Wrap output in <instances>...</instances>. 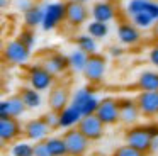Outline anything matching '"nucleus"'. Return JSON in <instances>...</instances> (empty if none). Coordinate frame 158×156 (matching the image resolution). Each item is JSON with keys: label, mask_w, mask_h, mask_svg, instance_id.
<instances>
[{"label": "nucleus", "mask_w": 158, "mask_h": 156, "mask_svg": "<svg viewBox=\"0 0 158 156\" xmlns=\"http://www.w3.org/2000/svg\"><path fill=\"white\" fill-rule=\"evenodd\" d=\"M124 139H126V144L133 146V148L139 149V151H143V153H150L151 151L153 138L146 132L144 125H136V127L127 129L126 134H124Z\"/></svg>", "instance_id": "7"}, {"label": "nucleus", "mask_w": 158, "mask_h": 156, "mask_svg": "<svg viewBox=\"0 0 158 156\" xmlns=\"http://www.w3.org/2000/svg\"><path fill=\"white\" fill-rule=\"evenodd\" d=\"M99 104H100V100L95 97V95H92V97L83 104V107L80 109V110H82L83 115H94L97 112V109H99Z\"/></svg>", "instance_id": "33"}, {"label": "nucleus", "mask_w": 158, "mask_h": 156, "mask_svg": "<svg viewBox=\"0 0 158 156\" xmlns=\"http://www.w3.org/2000/svg\"><path fill=\"white\" fill-rule=\"evenodd\" d=\"M77 127H78V131L82 132L90 142L102 139L104 132H106V124H104L95 114L94 115H83Z\"/></svg>", "instance_id": "6"}, {"label": "nucleus", "mask_w": 158, "mask_h": 156, "mask_svg": "<svg viewBox=\"0 0 158 156\" xmlns=\"http://www.w3.org/2000/svg\"><path fill=\"white\" fill-rule=\"evenodd\" d=\"M144 129L153 139L158 138V124H144Z\"/></svg>", "instance_id": "39"}, {"label": "nucleus", "mask_w": 158, "mask_h": 156, "mask_svg": "<svg viewBox=\"0 0 158 156\" xmlns=\"http://www.w3.org/2000/svg\"><path fill=\"white\" fill-rule=\"evenodd\" d=\"M24 132L19 119L14 117H0V139L2 142H14L19 136Z\"/></svg>", "instance_id": "13"}, {"label": "nucleus", "mask_w": 158, "mask_h": 156, "mask_svg": "<svg viewBox=\"0 0 158 156\" xmlns=\"http://www.w3.org/2000/svg\"><path fill=\"white\" fill-rule=\"evenodd\" d=\"M156 44H158V43H156Z\"/></svg>", "instance_id": "47"}, {"label": "nucleus", "mask_w": 158, "mask_h": 156, "mask_svg": "<svg viewBox=\"0 0 158 156\" xmlns=\"http://www.w3.org/2000/svg\"><path fill=\"white\" fill-rule=\"evenodd\" d=\"M110 54H112V56H121V54H123V49L117 47V46H112L110 47Z\"/></svg>", "instance_id": "40"}, {"label": "nucleus", "mask_w": 158, "mask_h": 156, "mask_svg": "<svg viewBox=\"0 0 158 156\" xmlns=\"http://www.w3.org/2000/svg\"><path fill=\"white\" fill-rule=\"evenodd\" d=\"M131 22L138 27V29H153V26L156 24V20L150 15L148 12H141V14H136L134 17H131Z\"/></svg>", "instance_id": "28"}, {"label": "nucleus", "mask_w": 158, "mask_h": 156, "mask_svg": "<svg viewBox=\"0 0 158 156\" xmlns=\"http://www.w3.org/2000/svg\"><path fill=\"white\" fill-rule=\"evenodd\" d=\"M148 58H150V63L153 64L155 68H158V44H155V46L150 49Z\"/></svg>", "instance_id": "38"}, {"label": "nucleus", "mask_w": 158, "mask_h": 156, "mask_svg": "<svg viewBox=\"0 0 158 156\" xmlns=\"http://www.w3.org/2000/svg\"><path fill=\"white\" fill-rule=\"evenodd\" d=\"M85 29H87V34H90L97 41L107 37V34H109V26L106 22H99V20H94V19L87 22Z\"/></svg>", "instance_id": "25"}, {"label": "nucleus", "mask_w": 158, "mask_h": 156, "mask_svg": "<svg viewBox=\"0 0 158 156\" xmlns=\"http://www.w3.org/2000/svg\"><path fill=\"white\" fill-rule=\"evenodd\" d=\"M26 104L21 95H12L9 98H4L0 102V117H21L26 112Z\"/></svg>", "instance_id": "14"}, {"label": "nucleus", "mask_w": 158, "mask_h": 156, "mask_svg": "<svg viewBox=\"0 0 158 156\" xmlns=\"http://www.w3.org/2000/svg\"><path fill=\"white\" fill-rule=\"evenodd\" d=\"M46 144H48V149L51 153V156H70L63 136H49L46 139Z\"/></svg>", "instance_id": "24"}, {"label": "nucleus", "mask_w": 158, "mask_h": 156, "mask_svg": "<svg viewBox=\"0 0 158 156\" xmlns=\"http://www.w3.org/2000/svg\"><path fill=\"white\" fill-rule=\"evenodd\" d=\"M34 156H51V153L48 149V144H46V139L34 142Z\"/></svg>", "instance_id": "34"}, {"label": "nucleus", "mask_w": 158, "mask_h": 156, "mask_svg": "<svg viewBox=\"0 0 158 156\" xmlns=\"http://www.w3.org/2000/svg\"><path fill=\"white\" fill-rule=\"evenodd\" d=\"M72 102L70 97V90L65 85H53V88L49 90V97H48V104L49 109L56 114H60L61 110H65Z\"/></svg>", "instance_id": "11"}, {"label": "nucleus", "mask_w": 158, "mask_h": 156, "mask_svg": "<svg viewBox=\"0 0 158 156\" xmlns=\"http://www.w3.org/2000/svg\"><path fill=\"white\" fill-rule=\"evenodd\" d=\"M117 39L124 46H136L141 41V32L133 22H119L117 24Z\"/></svg>", "instance_id": "16"}, {"label": "nucleus", "mask_w": 158, "mask_h": 156, "mask_svg": "<svg viewBox=\"0 0 158 156\" xmlns=\"http://www.w3.org/2000/svg\"><path fill=\"white\" fill-rule=\"evenodd\" d=\"M89 56L90 54H87L85 51H82V49H73L72 53L68 54V58H70V68H72L75 73H83V70H85V66H87V61H89Z\"/></svg>", "instance_id": "22"}, {"label": "nucleus", "mask_w": 158, "mask_h": 156, "mask_svg": "<svg viewBox=\"0 0 158 156\" xmlns=\"http://www.w3.org/2000/svg\"><path fill=\"white\" fill-rule=\"evenodd\" d=\"M77 47L85 51L87 54H95L97 53V39H94L90 34H80L75 39Z\"/></svg>", "instance_id": "26"}, {"label": "nucleus", "mask_w": 158, "mask_h": 156, "mask_svg": "<svg viewBox=\"0 0 158 156\" xmlns=\"http://www.w3.org/2000/svg\"><path fill=\"white\" fill-rule=\"evenodd\" d=\"M90 15H92L94 20H99V22H110V20L116 19L117 10L116 5H114L110 0H99L92 5L90 9Z\"/></svg>", "instance_id": "15"}, {"label": "nucleus", "mask_w": 158, "mask_h": 156, "mask_svg": "<svg viewBox=\"0 0 158 156\" xmlns=\"http://www.w3.org/2000/svg\"><path fill=\"white\" fill-rule=\"evenodd\" d=\"M112 156H146V153L139 151V149L133 148V146H129V144H123V146H117V148L114 149Z\"/></svg>", "instance_id": "30"}, {"label": "nucleus", "mask_w": 158, "mask_h": 156, "mask_svg": "<svg viewBox=\"0 0 158 156\" xmlns=\"http://www.w3.org/2000/svg\"><path fill=\"white\" fill-rule=\"evenodd\" d=\"M144 12H148V14H150V15L158 22V2H155V0L146 2V9H144Z\"/></svg>", "instance_id": "37"}, {"label": "nucleus", "mask_w": 158, "mask_h": 156, "mask_svg": "<svg viewBox=\"0 0 158 156\" xmlns=\"http://www.w3.org/2000/svg\"><path fill=\"white\" fill-rule=\"evenodd\" d=\"M146 9V0H129L126 3V14L129 17H134L136 14L144 12Z\"/></svg>", "instance_id": "31"}, {"label": "nucleus", "mask_w": 158, "mask_h": 156, "mask_svg": "<svg viewBox=\"0 0 158 156\" xmlns=\"http://www.w3.org/2000/svg\"><path fill=\"white\" fill-rule=\"evenodd\" d=\"M151 151H158V138H155L153 139V142H151Z\"/></svg>", "instance_id": "43"}, {"label": "nucleus", "mask_w": 158, "mask_h": 156, "mask_svg": "<svg viewBox=\"0 0 158 156\" xmlns=\"http://www.w3.org/2000/svg\"><path fill=\"white\" fill-rule=\"evenodd\" d=\"M49 132H51V127L48 125L44 115L38 119H31L24 124V136L29 139V141H44V139L49 138Z\"/></svg>", "instance_id": "10"}, {"label": "nucleus", "mask_w": 158, "mask_h": 156, "mask_svg": "<svg viewBox=\"0 0 158 156\" xmlns=\"http://www.w3.org/2000/svg\"><path fill=\"white\" fill-rule=\"evenodd\" d=\"M95 115L104 122L106 125H114L117 122H121L119 117V102L114 97H106L100 100L99 109H97Z\"/></svg>", "instance_id": "8"}, {"label": "nucleus", "mask_w": 158, "mask_h": 156, "mask_svg": "<svg viewBox=\"0 0 158 156\" xmlns=\"http://www.w3.org/2000/svg\"><path fill=\"white\" fill-rule=\"evenodd\" d=\"M92 95H94V88L92 87H82V88H78L77 92H73L72 102H70V104H72L73 107H77V109H82L83 104H85Z\"/></svg>", "instance_id": "27"}, {"label": "nucleus", "mask_w": 158, "mask_h": 156, "mask_svg": "<svg viewBox=\"0 0 158 156\" xmlns=\"http://www.w3.org/2000/svg\"><path fill=\"white\" fill-rule=\"evenodd\" d=\"M58 115H60V127L61 129H72L73 125H78V122L82 121V117H83L82 110L73 107L72 104H70L65 110L60 112Z\"/></svg>", "instance_id": "19"}, {"label": "nucleus", "mask_w": 158, "mask_h": 156, "mask_svg": "<svg viewBox=\"0 0 158 156\" xmlns=\"http://www.w3.org/2000/svg\"><path fill=\"white\" fill-rule=\"evenodd\" d=\"M146 2H151V0H146Z\"/></svg>", "instance_id": "46"}, {"label": "nucleus", "mask_w": 158, "mask_h": 156, "mask_svg": "<svg viewBox=\"0 0 158 156\" xmlns=\"http://www.w3.org/2000/svg\"><path fill=\"white\" fill-rule=\"evenodd\" d=\"M136 87L141 92H158V71H143L138 76Z\"/></svg>", "instance_id": "21"}, {"label": "nucleus", "mask_w": 158, "mask_h": 156, "mask_svg": "<svg viewBox=\"0 0 158 156\" xmlns=\"http://www.w3.org/2000/svg\"><path fill=\"white\" fill-rule=\"evenodd\" d=\"M44 119H46V122H48V125L51 127V131L60 127V115L56 114V112L49 110L48 114H44Z\"/></svg>", "instance_id": "36"}, {"label": "nucleus", "mask_w": 158, "mask_h": 156, "mask_svg": "<svg viewBox=\"0 0 158 156\" xmlns=\"http://www.w3.org/2000/svg\"><path fill=\"white\" fill-rule=\"evenodd\" d=\"M66 19V2H49L44 5V19H43V31H55L63 20Z\"/></svg>", "instance_id": "3"}, {"label": "nucleus", "mask_w": 158, "mask_h": 156, "mask_svg": "<svg viewBox=\"0 0 158 156\" xmlns=\"http://www.w3.org/2000/svg\"><path fill=\"white\" fill-rule=\"evenodd\" d=\"M12 156H34V144L27 141H19L10 149Z\"/></svg>", "instance_id": "29"}, {"label": "nucleus", "mask_w": 158, "mask_h": 156, "mask_svg": "<svg viewBox=\"0 0 158 156\" xmlns=\"http://www.w3.org/2000/svg\"><path fill=\"white\" fill-rule=\"evenodd\" d=\"M27 81L29 87H32L38 92L51 90L55 85V75L44 64H32L27 70Z\"/></svg>", "instance_id": "2"}, {"label": "nucleus", "mask_w": 158, "mask_h": 156, "mask_svg": "<svg viewBox=\"0 0 158 156\" xmlns=\"http://www.w3.org/2000/svg\"><path fill=\"white\" fill-rule=\"evenodd\" d=\"M75 2H80V3H87L89 0H75Z\"/></svg>", "instance_id": "44"}, {"label": "nucleus", "mask_w": 158, "mask_h": 156, "mask_svg": "<svg viewBox=\"0 0 158 156\" xmlns=\"http://www.w3.org/2000/svg\"><path fill=\"white\" fill-rule=\"evenodd\" d=\"M136 102L143 115L153 117L158 114V92H139Z\"/></svg>", "instance_id": "17"}, {"label": "nucleus", "mask_w": 158, "mask_h": 156, "mask_svg": "<svg viewBox=\"0 0 158 156\" xmlns=\"http://www.w3.org/2000/svg\"><path fill=\"white\" fill-rule=\"evenodd\" d=\"M63 139H65V142H66L70 156H85V153L89 151L90 141L78 131V127L66 129V131L63 132Z\"/></svg>", "instance_id": "4"}, {"label": "nucleus", "mask_w": 158, "mask_h": 156, "mask_svg": "<svg viewBox=\"0 0 158 156\" xmlns=\"http://www.w3.org/2000/svg\"><path fill=\"white\" fill-rule=\"evenodd\" d=\"M31 51L21 39H10L4 44V51H2V58L7 64H14V66H22L31 60Z\"/></svg>", "instance_id": "1"}, {"label": "nucleus", "mask_w": 158, "mask_h": 156, "mask_svg": "<svg viewBox=\"0 0 158 156\" xmlns=\"http://www.w3.org/2000/svg\"><path fill=\"white\" fill-rule=\"evenodd\" d=\"M110 2H116V0H110Z\"/></svg>", "instance_id": "45"}, {"label": "nucleus", "mask_w": 158, "mask_h": 156, "mask_svg": "<svg viewBox=\"0 0 158 156\" xmlns=\"http://www.w3.org/2000/svg\"><path fill=\"white\" fill-rule=\"evenodd\" d=\"M90 10L87 9L85 3L75 2V0H68L66 2V24L70 27H80L83 24L89 22Z\"/></svg>", "instance_id": "9"}, {"label": "nucleus", "mask_w": 158, "mask_h": 156, "mask_svg": "<svg viewBox=\"0 0 158 156\" xmlns=\"http://www.w3.org/2000/svg\"><path fill=\"white\" fill-rule=\"evenodd\" d=\"M9 5H10V0H0V7H2V10H5Z\"/></svg>", "instance_id": "42"}, {"label": "nucleus", "mask_w": 158, "mask_h": 156, "mask_svg": "<svg viewBox=\"0 0 158 156\" xmlns=\"http://www.w3.org/2000/svg\"><path fill=\"white\" fill-rule=\"evenodd\" d=\"M107 70V61L102 54L95 53V54H90L89 61H87V66L83 70V76L89 83H100L104 80V75H106Z\"/></svg>", "instance_id": "5"}, {"label": "nucleus", "mask_w": 158, "mask_h": 156, "mask_svg": "<svg viewBox=\"0 0 158 156\" xmlns=\"http://www.w3.org/2000/svg\"><path fill=\"white\" fill-rule=\"evenodd\" d=\"M119 102V117H121V124L124 125H134L141 114L139 107H138V102L133 98H117Z\"/></svg>", "instance_id": "12"}, {"label": "nucleus", "mask_w": 158, "mask_h": 156, "mask_svg": "<svg viewBox=\"0 0 158 156\" xmlns=\"http://www.w3.org/2000/svg\"><path fill=\"white\" fill-rule=\"evenodd\" d=\"M19 95L22 97V100H24V104H26V107H27V109H38V107H41V102H43L41 92L34 90L32 87L21 88V93H19Z\"/></svg>", "instance_id": "23"}, {"label": "nucleus", "mask_w": 158, "mask_h": 156, "mask_svg": "<svg viewBox=\"0 0 158 156\" xmlns=\"http://www.w3.org/2000/svg\"><path fill=\"white\" fill-rule=\"evenodd\" d=\"M36 3L32 2V0H14V7H15V10H19L21 14H24V12H27L29 9H32Z\"/></svg>", "instance_id": "35"}, {"label": "nucleus", "mask_w": 158, "mask_h": 156, "mask_svg": "<svg viewBox=\"0 0 158 156\" xmlns=\"http://www.w3.org/2000/svg\"><path fill=\"white\" fill-rule=\"evenodd\" d=\"M44 64L53 75H61L66 70H70V58L63 53H51L44 58Z\"/></svg>", "instance_id": "18"}, {"label": "nucleus", "mask_w": 158, "mask_h": 156, "mask_svg": "<svg viewBox=\"0 0 158 156\" xmlns=\"http://www.w3.org/2000/svg\"><path fill=\"white\" fill-rule=\"evenodd\" d=\"M19 39L22 41V43L26 44V46L29 47V49H32V47L36 46V43H38V37H36V32L34 29H22L21 34H19Z\"/></svg>", "instance_id": "32"}, {"label": "nucleus", "mask_w": 158, "mask_h": 156, "mask_svg": "<svg viewBox=\"0 0 158 156\" xmlns=\"http://www.w3.org/2000/svg\"><path fill=\"white\" fill-rule=\"evenodd\" d=\"M151 34H153V39L158 43V22L153 26V29H151Z\"/></svg>", "instance_id": "41"}, {"label": "nucleus", "mask_w": 158, "mask_h": 156, "mask_svg": "<svg viewBox=\"0 0 158 156\" xmlns=\"http://www.w3.org/2000/svg\"><path fill=\"white\" fill-rule=\"evenodd\" d=\"M24 19V26L27 29H36V27L43 26V19H44V7L34 5L32 9H29L27 12L22 14Z\"/></svg>", "instance_id": "20"}]
</instances>
